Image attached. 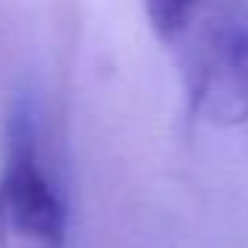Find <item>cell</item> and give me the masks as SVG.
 <instances>
[{
  "instance_id": "1",
  "label": "cell",
  "mask_w": 248,
  "mask_h": 248,
  "mask_svg": "<svg viewBox=\"0 0 248 248\" xmlns=\"http://www.w3.org/2000/svg\"><path fill=\"white\" fill-rule=\"evenodd\" d=\"M0 248H67V204L44 170L24 102L9 117L0 167Z\"/></svg>"
},
{
  "instance_id": "2",
  "label": "cell",
  "mask_w": 248,
  "mask_h": 248,
  "mask_svg": "<svg viewBox=\"0 0 248 248\" xmlns=\"http://www.w3.org/2000/svg\"><path fill=\"white\" fill-rule=\"evenodd\" d=\"M190 108L219 126L248 123V24H216L190 70Z\"/></svg>"
},
{
  "instance_id": "3",
  "label": "cell",
  "mask_w": 248,
  "mask_h": 248,
  "mask_svg": "<svg viewBox=\"0 0 248 248\" xmlns=\"http://www.w3.org/2000/svg\"><path fill=\"white\" fill-rule=\"evenodd\" d=\"M204 0H143L146 21L164 44H175L193 24Z\"/></svg>"
}]
</instances>
